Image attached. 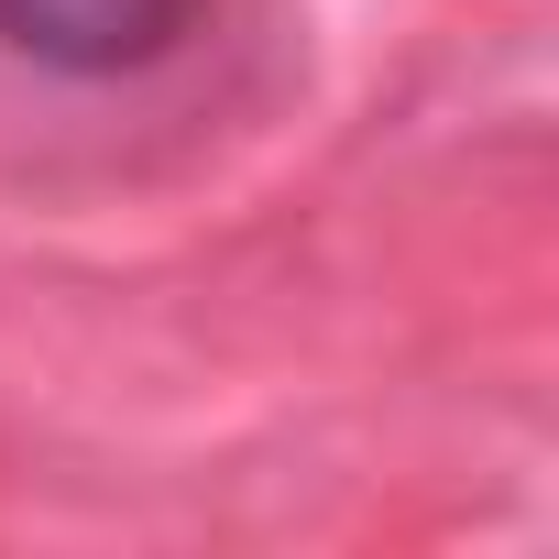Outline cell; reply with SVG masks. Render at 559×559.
Returning <instances> with one entry per match:
<instances>
[{
    "mask_svg": "<svg viewBox=\"0 0 559 559\" xmlns=\"http://www.w3.org/2000/svg\"><path fill=\"white\" fill-rule=\"evenodd\" d=\"M209 0H0V45L45 78H143L198 34Z\"/></svg>",
    "mask_w": 559,
    "mask_h": 559,
    "instance_id": "1",
    "label": "cell"
}]
</instances>
